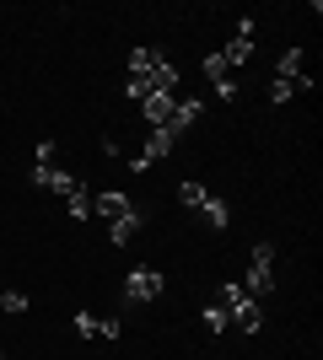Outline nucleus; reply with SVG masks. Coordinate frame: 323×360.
<instances>
[{
  "mask_svg": "<svg viewBox=\"0 0 323 360\" xmlns=\"http://www.w3.org/2000/svg\"><path fill=\"white\" fill-rule=\"evenodd\" d=\"M178 86V65L162 54V49H135L129 54V75H124V91H129V103H146V97H172Z\"/></svg>",
  "mask_w": 323,
  "mask_h": 360,
  "instance_id": "obj_1",
  "label": "nucleus"
},
{
  "mask_svg": "<svg viewBox=\"0 0 323 360\" xmlns=\"http://www.w3.org/2000/svg\"><path fill=\"white\" fill-rule=\"evenodd\" d=\"M92 215H103V221H108V237L119 242V248L140 231V210H135V199L119 194V188H103V194L92 199Z\"/></svg>",
  "mask_w": 323,
  "mask_h": 360,
  "instance_id": "obj_2",
  "label": "nucleus"
},
{
  "mask_svg": "<svg viewBox=\"0 0 323 360\" xmlns=\"http://www.w3.org/2000/svg\"><path fill=\"white\" fill-rule=\"evenodd\" d=\"M215 301L227 307V317H232V328H237V333H259V323H264V301H253L243 285H237V280H227Z\"/></svg>",
  "mask_w": 323,
  "mask_h": 360,
  "instance_id": "obj_3",
  "label": "nucleus"
},
{
  "mask_svg": "<svg viewBox=\"0 0 323 360\" xmlns=\"http://www.w3.org/2000/svg\"><path fill=\"white\" fill-rule=\"evenodd\" d=\"M237 285H243L253 301H264L270 290H275V253H270V242L253 248V258H248V280H237Z\"/></svg>",
  "mask_w": 323,
  "mask_h": 360,
  "instance_id": "obj_4",
  "label": "nucleus"
},
{
  "mask_svg": "<svg viewBox=\"0 0 323 360\" xmlns=\"http://www.w3.org/2000/svg\"><path fill=\"white\" fill-rule=\"evenodd\" d=\"M162 285H167V280H162L156 269H146V264H140V269L124 274V301H156V296H162Z\"/></svg>",
  "mask_w": 323,
  "mask_h": 360,
  "instance_id": "obj_5",
  "label": "nucleus"
},
{
  "mask_svg": "<svg viewBox=\"0 0 323 360\" xmlns=\"http://www.w3.org/2000/svg\"><path fill=\"white\" fill-rule=\"evenodd\" d=\"M27 178L38 183V188H54L60 199H70V194L81 188V178H76V172H65V167H54V162H49V167H32Z\"/></svg>",
  "mask_w": 323,
  "mask_h": 360,
  "instance_id": "obj_6",
  "label": "nucleus"
},
{
  "mask_svg": "<svg viewBox=\"0 0 323 360\" xmlns=\"http://www.w3.org/2000/svg\"><path fill=\"white\" fill-rule=\"evenodd\" d=\"M167 150H172V135L151 129V135H146V146H140L135 156H129V167H135V172H151L156 162H167Z\"/></svg>",
  "mask_w": 323,
  "mask_h": 360,
  "instance_id": "obj_7",
  "label": "nucleus"
},
{
  "mask_svg": "<svg viewBox=\"0 0 323 360\" xmlns=\"http://www.w3.org/2000/svg\"><path fill=\"white\" fill-rule=\"evenodd\" d=\"M205 75H210V86H215V97H221V103H232V97H237V75L227 70V60H221V54H205Z\"/></svg>",
  "mask_w": 323,
  "mask_h": 360,
  "instance_id": "obj_8",
  "label": "nucleus"
},
{
  "mask_svg": "<svg viewBox=\"0 0 323 360\" xmlns=\"http://www.w3.org/2000/svg\"><path fill=\"white\" fill-rule=\"evenodd\" d=\"M200 113H205V103H194V97H184V103L172 108V119H167V129H162V135H184V129H194V124H200Z\"/></svg>",
  "mask_w": 323,
  "mask_h": 360,
  "instance_id": "obj_9",
  "label": "nucleus"
},
{
  "mask_svg": "<svg viewBox=\"0 0 323 360\" xmlns=\"http://www.w3.org/2000/svg\"><path fill=\"white\" fill-rule=\"evenodd\" d=\"M221 60H227V70L248 65V60H253V32H232V44L221 49Z\"/></svg>",
  "mask_w": 323,
  "mask_h": 360,
  "instance_id": "obj_10",
  "label": "nucleus"
},
{
  "mask_svg": "<svg viewBox=\"0 0 323 360\" xmlns=\"http://www.w3.org/2000/svg\"><path fill=\"white\" fill-rule=\"evenodd\" d=\"M172 108H178V97H146V103H140V113H146V124H151V129H167Z\"/></svg>",
  "mask_w": 323,
  "mask_h": 360,
  "instance_id": "obj_11",
  "label": "nucleus"
},
{
  "mask_svg": "<svg viewBox=\"0 0 323 360\" xmlns=\"http://www.w3.org/2000/svg\"><path fill=\"white\" fill-rule=\"evenodd\" d=\"M296 91H312V75H296V81H280V75H275V86H270V103H291Z\"/></svg>",
  "mask_w": 323,
  "mask_h": 360,
  "instance_id": "obj_12",
  "label": "nucleus"
},
{
  "mask_svg": "<svg viewBox=\"0 0 323 360\" xmlns=\"http://www.w3.org/2000/svg\"><path fill=\"white\" fill-rule=\"evenodd\" d=\"M302 60H308L302 49H286V54L275 60V75H280V81H296V75H308V70H302Z\"/></svg>",
  "mask_w": 323,
  "mask_h": 360,
  "instance_id": "obj_13",
  "label": "nucleus"
},
{
  "mask_svg": "<svg viewBox=\"0 0 323 360\" xmlns=\"http://www.w3.org/2000/svg\"><path fill=\"white\" fill-rule=\"evenodd\" d=\"M200 215H205V226H215V231H227V221H232V210H227V199H215V194L205 199V210H200Z\"/></svg>",
  "mask_w": 323,
  "mask_h": 360,
  "instance_id": "obj_14",
  "label": "nucleus"
},
{
  "mask_svg": "<svg viewBox=\"0 0 323 360\" xmlns=\"http://www.w3.org/2000/svg\"><path fill=\"white\" fill-rule=\"evenodd\" d=\"M65 210H70V221H92V194H87V183L65 199Z\"/></svg>",
  "mask_w": 323,
  "mask_h": 360,
  "instance_id": "obj_15",
  "label": "nucleus"
},
{
  "mask_svg": "<svg viewBox=\"0 0 323 360\" xmlns=\"http://www.w3.org/2000/svg\"><path fill=\"white\" fill-rule=\"evenodd\" d=\"M178 199H184L189 210H205V199H210V188H205V183H194V178H189V183H178Z\"/></svg>",
  "mask_w": 323,
  "mask_h": 360,
  "instance_id": "obj_16",
  "label": "nucleus"
},
{
  "mask_svg": "<svg viewBox=\"0 0 323 360\" xmlns=\"http://www.w3.org/2000/svg\"><path fill=\"white\" fill-rule=\"evenodd\" d=\"M205 328H210V333H227V323H232V317H227V307H221V301H210V307H205Z\"/></svg>",
  "mask_w": 323,
  "mask_h": 360,
  "instance_id": "obj_17",
  "label": "nucleus"
},
{
  "mask_svg": "<svg viewBox=\"0 0 323 360\" xmlns=\"http://www.w3.org/2000/svg\"><path fill=\"white\" fill-rule=\"evenodd\" d=\"M0 307H6V312H27L32 301H27V290H6V296H0Z\"/></svg>",
  "mask_w": 323,
  "mask_h": 360,
  "instance_id": "obj_18",
  "label": "nucleus"
},
{
  "mask_svg": "<svg viewBox=\"0 0 323 360\" xmlns=\"http://www.w3.org/2000/svg\"><path fill=\"white\" fill-rule=\"evenodd\" d=\"M76 333H81V339H97V317L92 312H76Z\"/></svg>",
  "mask_w": 323,
  "mask_h": 360,
  "instance_id": "obj_19",
  "label": "nucleus"
},
{
  "mask_svg": "<svg viewBox=\"0 0 323 360\" xmlns=\"http://www.w3.org/2000/svg\"><path fill=\"white\" fill-rule=\"evenodd\" d=\"M97 333H103V339H119L124 328H119V317H97Z\"/></svg>",
  "mask_w": 323,
  "mask_h": 360,
  "instance_id": "obj_20",
  "label": "nucleus"
}]
</instances>
